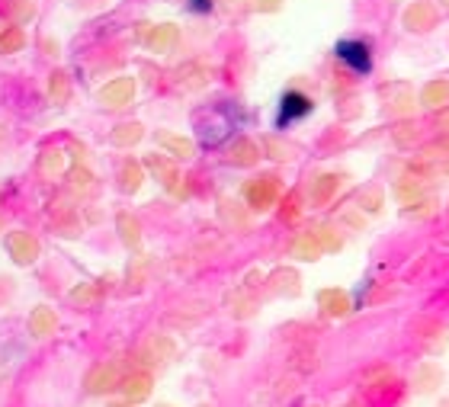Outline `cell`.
<instances>
[{
  "label": "cell",
  "instance_id": "obj_22",
  "mask_svg": "<svg viewBox=\"0 0 449 407\" xmlns=\"http://www.w3.org/2000/svg\"><path fill=\"white\" fill-rule=\"evenodd\" d=\"M443 7H446V10H449V0H443Z\"/></svg>",
  "mask_w": 449,
  "mask_h": 407
},
{
  "label": "cell",
  "instance_id": "obj_15",
  "mask_svg": "<svg viewBox=\"0 0 449 407\" xmlns=\"http://www.w3.org/2000/svg\"><path fill=\"white\" fill-rule=\"evenodd\" d=\"M433 212H436V202L433 199H417L414 206H405V215H411V218H430Z\"/></svg>",
  "mask_w": 449,
  "mask_h": 407
},
{
  "label": "cell",
  "instance_id": "obj_12",
  "mask_svg": "<svg viewBox=\"0 0 449 407\" xmlns=\"http://www.w3.org/2000/svg\"><path fill=\"white\" fill-rule=\"evenodd\" d=\"M385 103H389V109L391 113H398V116H411V113H414V103H411L408 87H401L398 97H389V93H385Z\"/></svg>",
  "mask_w": 449,
  "mask_h": 407
},
{
  "label": "cell",
  "instance_id": "obj_10",
  "mask_svg": "<svg viewBox=\"0 0 449 407\" xmlns=\"http://www.w3.org/2000/svg\"><path fill=\"white\" fill-rule=\"evenodd\" d=\"M341 183H343V176H337V174L318 176L315 186H311V199H315V206H325L334 192H337V186H341Z\"/></svg>",
  "mask_w": 449,
  "mask_h": 407
},
{
  "label": "cell",
  "instance_id": "obj_13",
  "mask_svg": "<svg viewBox=\"0 0 449 407\" xmlns=\"http://www.w3.org/2000/svg\"><path fill=\"white\" fill-rule=\"evenodd\" d=\"M292 250H295L302 260H318L321 254H325V247H321V244H318L311 234H308V238H299V241L292 244Z\"/></svg>",
  "mask_w": 449,
  "mask_h": 407
},
{
  "label": "cell",
  "instance_id": "obj_20",
  "mask_svg": "<svg viewBox=\"0 0 449 407\" xmlns=\"http://www.w3.org/2000/svg\"><path fill=\"white\" fill-rule=\"evenodd\" d=\"M341 407H363L359 401H347V404H341Z\"/></svg>",
  "mask_w": 449,
  "mask_h": 407
},
{
  "label": "cell",
  "instance_id": "obj_6",
  "mask_svg": "<svg viewBox=\"0 0 449 407\" xmlns=\"http://www.w3.org/2000/svg\"><path fill=\"white\" fill-rule=\"evenodd\" d=\"M440 385H443V369L436 366V363L417 366V372H414V391L417 394H433Z\"/></svg>",
  "mask_w": 449,
  "mask_h": 407
},
{
  "label": "cell",
  "instance_id": "obj_7",
  "mask_svg": "<svg viewBox=\"0 0 449 407\" xmlns=\"http://www.w3.org/2000/svg\"><path fill=\"white\" fill-rule=\"evenodd\" d=\"M318 305L325 308L331 317H347L350 315V295L343 289H325L321 295H318Z\"/></svg>",
  "mask_w": 449,
  "mask_h": 407
},
{
  "label": "cell",
  "instance_id": "obj_23",
  "mask_svg": "<svg viewBox=\"0 0 449 407\" xmlns=\"http://www.w3.org/2000/svg\"><path fill=\"white\" fill-rule=\"evenodd\" d=\"M440 407H449V401H443V404H440Z\"/></svg>",
  "mask_w": 449,
  "mask_h": 407
},
{
  "label": "cell",
  "instance_id": "obj_9",
  "mask_svg": "<svg viewBox=\"0 0 449 407\" xmlns=\"http://www.w3.org/2000/svg\"><path fill=\"white\" fill-rule=\"evenodd\" d=\"M449 103V81H430L421 90V106L424 109H443Z\"/></svg>",
  "mask_w": 449,
  "mask_h": 407
},
{
  "label": "cell",
  "instance_id": "obj_5",
  "mask_svg": "<svg viewBox=\"0 0 449 407\" xmlns=\"http://www.w3.org/2000/svg\"><path fill=\"white\" fill-rule=\"evenodd\" d=\"M308 113H311V100H308L305 93L292 90V93H286L283 97V106H279V125L292 122V119H302V116H308Z\"/></svg>",
  "mask_w": 449,
  "mask_h": 407
},
{
  "label": "cell",
  "instance_id": "obj_18",
  "mask_svg": "<svg viewBox=\"0 0 449 407\" xmlns=\"http://www.w3.org/2000/svg\"><path fill=\"white\" fill-rule=\"evenodd\" d=\"M436 128L449 135V109H446V113H436Z\"/></svg>",
  "mask_w": 449,
  "mask_h": 407
},
{
  "label": "cell",
  "instance_id": "obj_19",
  "mask_svg": "<svg viewBox=\"0 0 449 407\" xmlns=\"http://www.w3.org/2000/svg\"><path fill=\"white\" fill-rule=\"evenodd\" d=\"M209 7H212V3H209V0H193V10H199V13H206Z\"/></svg>",
  "mask_w": 449,
  "mask_h": 407
},
{
  "label": "cell",
  "instance_id": "obj_3",
  "mask_svg": "<svg viewBox=\"0 0 449 407\" xmlns=\"http://www.w3.org/2000/svg\"><path fill=\"white\" fill-rule=\"evenodd\" d=\"M341 58L347 67H353V71H369L373 67V51H369L366 42H341Z\"/></svg>",
  "mask_w": 449,
  "mask_h": 407
},
{
  "label": "cell",
  "instance_id": "obj_16",
  "mask_svg": "<svg viewBox=\"0 0 449 407\" xmlns=\"http://www.w3.org/2000/svg\"><path fill=\"white\" fill-rule=\"evenodd\" d=\"M417 138H421V128H417L414 122H405V125H398V128H395V142H398V144H414Z\"/></svg>",
  "mask_w": 449,
  "mask_h": 407
},
{
  "label": "cell",
  "instance_id": "obj_1",
  "mask_svg": "<svg viewBox=\"0 0 449 407\" xmlns=\"http://www.w3.org/2000/svg\"><path fill=\"white\" fill-rule=\"evenodd\" d=\"M398 375L391 372L389 366H375L363 375V382H359V391H363V398H373V401H382V398H391L395 391H398Z\"/></svg>",
  "mask_w": 449,
  "mask_h": 407
},
{
  "label": "cell",
  "instance_id": "obj_14",
  "mask_svg": "<svg viewBox=\"0 0 449 407\" xmlns=\"http://www.w3.org/2000/svg\"><path fill=\"white\" fill-rule=\"evenodd\" d=\"M311 231H315L311 238H315V241L321 244V247H327V250H337V247H341V234L334 231L331 224H315Z\"/></svg>",
  "mask_w": 449,
  "mask_h": 407
},
{
  "label": "cell",
  "instance_id": "obj_11",
  "mask_svg": "<svg viewBox=\"0 0 449 407\" xmlns=\"http://www.w3.org/2000/svg\"><path fill=\"white\" fill-rule=\"evenodd\" d=\"M382 202H385V196H382V190H379V186H363V190L357 192V206L363 208V212L379 215V212H382Z\"/></svg>",
  "mask_w": 449,
  "mask_h": 407
},
{
  "label": "cell",
  "instance_id": "obj_21",
  "mask_svg": "<svg viewBox=\"0 0 449 407\" xmlns=\"http://www.w3.org/2000/svg\"><path fill=\"white\" fill-rule=\"evenodd\" d=\"M443 154H449V138H443Z\"/></svg>",
  "mask_w": 449,
  "mask_h": 407
},
{
  "label": "cell",
  "instance_id": "obj_17",
  "mask_svg": "<svg viewBox=\"0 0 449 407\" xmlns=\"http://www.w3.org/2000/svg\"><path fill=\"white\" fill-rule=\"evenodd\" d=\"M276 196V183H260L257 190H254V202H260V208L266 206V202H273Z\"/></svg>",
  "mask_w": 449,
  "mask_h": 407
},
{
  "label": "cell",
  "instance_id": "obj_8",
  "mask_svg": "<svg viewBox=\"0 0 449 407\" xmlns=\"http://www.w3.org/2000/svg\"><path fill=\"white\" fill-rule=\"evenodd\" d=\"M395 199H398L401 206H414L417 199H424V180H417L414 174L401 176L398 183H395Z\"/></svg>",
  "mask_w": 449,
  "mask_h": 407
},
{
  "label": "cell",
  "instance_id": "obj_4",
  "mask_svg": "<svg viewBox=\"0 0 449 407\" xmlns=\"http://www.w3.org/2000/svg\"><path fill=\"white\" fill-rule=\"evenodd\" d=\"M446 337H449V331L440 324V321H436V317H424V321L417 324V340L424 343L427 349H433V353H436V349H443Z\"/></svg>",
  "mask_w": 449,
  "mask_h": 407
},
{
  "label": "cell",
  "instance_id": "obj_2",
  "mask_svg": "<svg viewBox=\"0 0 449 407\" xmlns=\"http://www.w3.org/2000/svg\"><path fill=\"white\" fill-rule=\"evenodd\" d=\"M405 26L414 29V33H427V29H433V26H436V10H433V3H427V0H414V3L405 10Z\"/></svg>",
  "mask_w": 449,
  "mask_h": 407
},
{
  "label": "cell",
  "instance_id": "obj_24",
  "mask_svg": "<svg viewBox=\"0 0 449 407\" xmlns=\"http://www.w3.org/2000/svg\"><path fill=\"white\" fill-rule=\"evenodd\" d=\"M446 174H449V164H446Z\"/></svg>",
  "mask_w": 449,
  "mask_h": 407
}]
</instances>
